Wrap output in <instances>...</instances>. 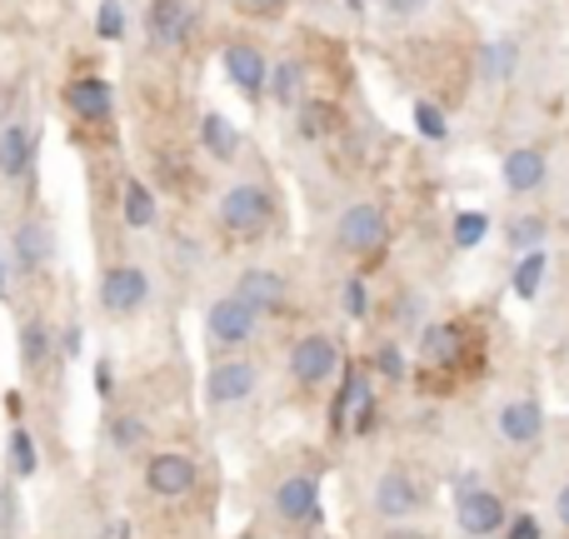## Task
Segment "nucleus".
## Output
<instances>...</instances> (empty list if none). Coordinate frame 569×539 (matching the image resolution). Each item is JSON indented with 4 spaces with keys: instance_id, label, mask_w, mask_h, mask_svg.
Segmentation results:
<instances>
[{
    "instance_id": "nucleus-1",
    "label": "nucleus",
    "mask_w": 569,
    "mask_h": 539,
    "mask_svg": "<svg viewBox=\"0 0 569 539\" xmlns=\"http://www.w3.org/2000/svg\"><path fill=\"white\" fill-rule=\"evenodd\" d=\"M220 226H226V236L236 240H256L270 230V220H276V200L266 196V186H256V180H240V186H230L226 196H220Z\"/></svg>"
},
{
    "instance_id": "nucleus-2",
    "label": "nucleus",
    "mask_w": 569,
    "mask_h": 539,
    "mask_svg": "<svg viewBox=\"0 0 569 539\" xmlns=\"http://www.w3.org/2000/svg\"><path fill=\"white\" fill-rule=\"evenodd\" d=\"M206 335L220 350H246L260 335V315L250 310L240 295H216V300L206 305Z\"/></svg>"
},
{
    "instance_id": "nucleus-3",
    "label": "nucleus",
    "mask_w": 569,
    "mask_h": 539,
    "mask_svg": "<svg viewBox=\"0 0 569 539\" xmlns=\"http://www.w3.org/2000/svg\"><path fill=\"white\" fill-rule=\"evenodd\" d=\"M290 375L305 385V390L330 385L335 375H340V345H335V335H325V330L300 335V340H295V350H290Z\"/></svg>"
},
{
    "instance_id": "nucleus-4",
    "label": "nucleus",
    "mask_w": 569,
    "mask_h": 539,
    "mask_svg": "<svg viewBox=\"0 0 569 539\" xmlns=\"http://www.w3.org/2000/svg\"><path fill=\"white\" fill-rule=\"evenodd\" d=\"M455 525H460L465 539H485V535H500L505 525H510V515H505V500L490 490V485H465L460 500H455Z\"/></svg>"
},
{
    "instance_id": "nucleus-5",
    "label": "nucleus",
    "mask_w": 569,
    "mask_h": 539,
    "mask_svg": "<svg viewBox=\"0 0 569 539\" xmlns=\"http://www.w3.org/2000/svg\"><path fill=\"white\" fill-rule=\"evenodd\" d=\"M335 240H340V250H350V256H375V250H385V240H390L385 210L370 206V200L345 206L340 226H335Z\"/></svg>"
},
{
    "instance_id": "nucleus-6",
    "label": "nucleus",
    "mask_w": 569,
    "mask_h": 539,
    "mask_svg": "<svg viewBox=\"0 0 569 539\" xmlns=\"http://www.w3.org/2000/svg\"><path fill=\"white\" fill-rule=\"evenodd\" d=\"M150 305V275L140 266H110L100 275V310L126 320V315H140Z\"/></svg>"
},
{
    "instance_id": "nucleus-7",
    "label": "nucleus",
    "mask_w": 569,
    "mask_h": 539,
    "mask_svg": "<svg viewBox=\"0 0 569 539\" xmlns=\"http://www.w3.org/2000/svg\"><path fill=\"white\" fill-rule=\"evenodd\" d=\"M256 390H260V365H250V360H220L206 370V405L210 410L246 405Z\"/></svg>"
},
{
    "instance_id": "nucleus-8",
    "label": "nucleus",
    "mask_w": 569,
    "mask_h": 539,
    "mask_svg": "<svg viewBox=\"0 0 569 539\" xmlns=\"http://www.w3.org/2000/svg\"><path fill=\"white\" fill-rule=\"evenodd\" d=\"M196 480H200V470L186 450H160L146 460V490L156 500H186L196 490Z\"/></svg>"
},
{
    "instance_id": "nucleus-9",
    "label": "nucleus",
    "mask_w": 569,
    "mask_h": 539,
    "mask_svg": "<svg viewBox=\"0 0 569 539\" xmlns=\"http://www.w3.org/2000/svg\"><path fill=\"white\" fill-rule=\"evenodd\" d=\"M236 295L266 320V315H280L284 305H290V280L276 275V270H266V266H250V270H240Z\"/></svg>"
},
{
    "instance_id": "nucleus-10",
    "label": "nucleus",
    "mask_w": 569,
    "mask_h": 539,
    "mask_svg": "<svg viewBox=\"0 0 569 539\" xmlns=\"http://www.w3.org/2000/svg\"><path fill=\"white\" fill-rule=\"evenodd\" d=\"M375 515H380V520H395V525H405V520H415V515H420V485L410 480V475L405 470H390V475H380V480H375Z\"/></svg>"
},
{
    "instance_id": "nucleus-11",
    "label": "nucleus",
    "mask_w": 569,
    "mask_h": 539,
    "mask_svg": "<svg viewBox=\"0 0 569 539\" xmlns=\"http://www.w3.org/2000/svg\"><path fill=\"white\" fill-rule=\"evenodd\" d=\"M276 515L284 525L320 520V480L315 475H284L276 485Z\"/></svg>"
},
{
    "instance_id": "nucleus-12",
    "label": "nucleus",
    "mask_w": 569,
    "mask_h": 539,
    "mask_svg": "<svg viewBox=\"0 0 569 539\" xmlns=\"http://www.w3.org/2000/svg\"><path fill=\"white\" fill-rule=\"evenodd\" d=\"M495 425H500V440L505 445H515V450H525V445H535L545 435V410H540V400H505L500 405V415H495Z\"/></svg>"
},
{
    "instance_id": "nucleus-13",
    "label": "nucleus",
    "mask_w": 569,
    "mask_h": 539,
    "mask_svg": "<svg viewBox=\"0 0 569 539\" xmlns=\"http://www.w3.org/2000/svg\"><path fill=\"white\" fill-rule=\"evenodd\" d=\"M500 176H505V190H510V196H535V190L545 186V176H550V160H545V150H535V146L510 150Z\"/></svg>"
},
{
    "instance_id": "nucleus-14",
    "label": "nucleus",
    "mask_w": 569,
    "mask_h": 539,
    "mask_svg": "<svg viewBox=\"0 0 569 539\" xmlns=\"http://www.w3.org/2000/svg\"><path fill=\"white\" fill-rule=\"evenodd\" d=\"M460 355H465V325L445 320V325H425L420 330V360L430 370H450V365H460Z\"/></svg>"
},
{
    "instance_id": "nucleus-15",
    "label": "nucleus",
    "mask_w": 569,
    "mask_h": 539,
    "mask_svg": "<svg viewBox=\"0 0 569 539\" xmlns=\"http://www.w3.org/2000/svg\"><path fill=\"white\" fill-rule=\"evenodd\" d=\"M226 76L236 80L246 96H266L270 86V66L266 56H260V46H246V40H236V46H226Z\"/></svg>"
},
{
    "instance_id": "nucleus-16",
    "label": "nucleus",
    "mask_w": 569,
    "mask_h": 539,
    "mask_svg": "<svg viewBox=\"0 0 569 539\" xmlns=\"http://www.w3.org/2000/svg\"><path fill=\"white\" fill-rule=\"evenodd\" d=\"M190 6L186 0H150V10H146V30H150V40L156 46H180V40L190 36Z\"/></svg>"
},
{
    "instance_id": "nucleus-17",
    "label": "nucleus",
    "mask_w": 569,
    "mask_h": 539,
    "mask_svg": "<svg viewBox=\"0 0 569 539\" xmlns=\"http://www.w3.org/2000/svg\"><path fill=\"white\" fill-rule=\"evenodd\" d=\"M10 256H16V266L26 275L50 266V256H56V236H50L46 220H26V226H16V236H10Z\"/></svg>"
},
{
    "instance_id": "nucleus-18",
    "label": "nucleus",
    "mask_w": 569,
    "mask_h": 539,
    "mask_svg": "<svg viewBox=\"0 0 569 539\" xmlns=\"http://www.w3.org/2000/svg\"><path fill=\"white\" fill-rule=\"evenodd\" d=\"M30 160H36V136L16 120L0 126V176L6 180H26L30 176Z\"/></svg>"
},
{
    "instance_id": "nucleus-19",
    "label": "nucleus",
    "mask_w": 569,
    "mask_h": 539,
    "mask_svg": "<svg viewBox=\"0 0 569 539\" xmlns=\"http://www.w3.org/2000/svg\"><path fill=\"white\" fill-rule=\"evenodd\" d=\"M66 106L76 110L80 120H110V110H116V96H110V86L106 80H96V76H86V80H70L66 86Z\"/></svg>"
},
{
    "instance_id": "nucleus-20",
    "label": "nucleus",
    "mask_w": 569,
    "mask_h": 539,
    "mask_svg": "<svg viewBox=\"0 0 569 539\" xmlns=\"http://www.w3.org/2000/svg\"><path fill=\"white\" fill-rule=\"evenodd\" d=\"M370 400H375V395H370V380H365L360 370H345V385H340V395H335V415H330V420H335V425H350Z\"/></svg>"
},
{
    "instance_id": "nucleus-21",
    "label": "nucleus",
    "mask_w": 569,
    "mask_h": 539,
    "mask_svg": "<svg viewBox=\"0 0 569 539\" xmlns=\"http://www.w3.org/2000/svg\"><path fill=\"white\" fill-rule=\"evenodd\" d=\"M270 100L276 106H305V66L300 60H280L276 70H270Z\"/></svg>"
},
{
    "instance_id": "nucleus-22",
    "label": "nucleus",
    "mask_w": 569,
    "mask_h": 539,
    "mask_svg": "<svg viewBox=\"0 0 569 539\" xmlns=\"http://www.w3.org/2000/svg\"><path fill=\"white\" fill-rule=\"evenodd\" d=\"M200 146H206L216 160H236V150H240V130L230 126L226 116H216V110H210V116L200 120Z\"/></svg>"
},
{
    "instance_id": "nucleus-23",
    "label": "nucleus",
    "mask_w": 569,
    "mask_h": 539,
    "mask_svg": "<svg viewBox=\"0 0 569 539\" xmlns=\"http://www.w3.org/2000/svg\"><path fill=\"white\" fill-rule=\"evenodd\" d=\"M120 210H126V226L130 230H150V226H156V196H150L140 180H126V200H120Z\"/></svg>"
},
{
    "instance_id": "nucleus-24",
    "label": "nucleus",
    "mask_w": 569,
    "mask_h": 539,
    "mask_svg": "<svg viewBox=\"0 0 569 539\" xmlns=\"http://www.w3.org/2000/svg\"><path fill=\"white\" fill-rule=\"evenodd\" d=\"M20 360H26L30 370H40V365L50 360V325L46 320H26V325H20Z\"/></svg>"
},
{
    "instance_id": "nucleus-25",
    "label": "nucleus",
    "mask_w": 569,
    "mask_h": 539,
    "mask_svg": "<svg viewBox=\"0 0 569 539\" xmlns=\"http://www.w3.org/2000/svg\"><path fill=\"white\" fill-rule=\"evenodd\" d=\"M545 285V250H530V256H520V266L510 275V290L520 295V300H535Z\"/></svg>"
},
{
    "instance_id": "nucleus-26",
    "label": "nucleus",
    "mask_w": 569,
    "mask_h": 539,
    "mask_svg": "<svg viewBox=\"0 0 569 539\" xmlns=\"http://www.w3.org/2000/svg\"><path fill=\"white\" fill-rule=\"evenodd\" d=\"M515 60H520V46H515V40H495V46H485V50H480L485 80H505V76L515 70Z\"/></svg>"
},
{
    "instance_id": "nucleus-27",
    "label": "nucleus",
    "mask_w": 569,
    "mask_h": 539,
    "mask_svg": "<svg viewBox=\"0 0 569 539\" xmlns=\"http://www.w3.org/2000/svg\"><path fill=\"white\" fill-rule=\"evenodd\" d=\"M485 236H490V216L485 210H460L455 216V246L460 250H475Z\"/></svg>"
},
{
    "instance_id": "nucleus-28",
    "label": "nucleus",
    "mask_w": 569,
    "mask_h": 539,
    "mask_svg": "<svg viewBox=\"0 0 569 539\" xmlns=\"http://www.w3.org/2000/svg\"><path fill=\"white\" fill-rule=\"evenodd\" d=\"M510 246H515V256H530V250H540V240H545V220L540 216H520V220H510Z\"/></svg>"
},
{
    "instance_id": "nucleus-29",
    "label": "nucleus",
    "mask_w": 569,
    "mask_h": 539,
    "mask_svg": "<svg viewBox=\"0 0 569 539\" xmlns=\"http://www.w3.org/2000/svg\"><path fill=\"white\" fill-rule=\"evenodd\" d=\"M146 420H136V415H116V420H110V445H116V450H140V445H146Z\"/></svg>"
},
{
    "instance_id": "nucleus-30",
    "label": "nucleus",
    "mask_w": 569,
    "mask_h": 539,
    "mask_svg": "<svg viewBox=\"0 0 569 539\" xmlns=\"http://www.w3.org/2000/svg\"><path fill=\"white\" fill-rule=\"evenodd\" d=\"M10 470H16L20 480L40 470V460H36V440H30V430H16V435H10Z\"/></svg>"
},
{
    "instance_id": "nucleus-31",
    "label": "nucleus",
    "mask_w": 569,
    "mask_h": 539,
    "mask_svg": "<svg viewBox=\"0 0 569 539\" xmlns=\"http://www.w3.org/2000/svg\"><path fill=\"white\" fill-rule=\"evenodd\" d=\"M96 30H100V40L126 36V0H106V6L96 10Z\"/></svg>"
},
{
    "instance_id": "nucleus-32",
    "label": "nucleus",
    "mask_w": 569,
    "mask_h": 539,
    "mask_svg": "<svg viewBox=\"0 0 569 539\" xmlns=\"http://www.w3.org/2000/svg\"><path fill=\"white\" fill-rule=\"evenodd\" d=\"M415 126H420L425 140H445V136H450V126H445V116L435 106H415Z\"/></svg>"
},
{
    "instance_id": "nucleus-33",
    "label": "nucleus",
    "mask_w": 569,
    "mask_h": 539,
    "mask_svg": "<svg viewBox=\"0 0 569 539\" xmlns=\"http://www.w3.org/2000/svg\"><path fill=\"white\" fill-rule=\"evenodd\" d=\"M345 315H350V320H365V315H370V285L365 280L345 285Z\"/></svg>"
},
{
    "instance_id": "nucleus-34",
    "label": "nucleus",
    "mask_w": 569,
    "mask_h": 539,
    "mask_svg": "<svg viewBox=\"0 0 569 539\" xmlns=\"http://www.w3.org/2000/svg\"><path fill=\"white\" fill-rule=\"evenodd\" d=\"M325 126H330V110H325V106H305L300 110V136L305 140H320Z\"/></svg>"
},
{
    "instance_id": "nucleus-35",
    "label": "nucleus",
    "mask_w": 569,
    "mask_h": 539,
    "mask_svg": "<svg viewBox=\"0 0 569 539\" xmlns=\"http://www.w3.org/2000/svg\"><path fill=\"white\" fill-rule=\"evenodd\" d=\"M10 530H16V490L0 480V539H10Z\"/></svg>"
},
{
    "instance_id": "nucleus-36",
    "label": "nucleus",
    "mask_w": 569,
    "mask_h": 539,
    "mask_svg": "<svg viewBox=\"0 0 569 539\" xmlns=\"http://www.w3.org/2000/svg\"><path fill=\"white\" fill-rule=\"evenodd\" d=\"M505 530H510L505 539H545V530H540V520H535V515H515Z\"/></svg>"
},
{
    "instance_id": "nucleus-37",
    "label": "nucleus",
    "mask_w": 569,
    "mask_h": 539,
    "mask_svg": "<svg viewBox=\"0 0 569 539\" xmlns=\"http://www.w3.org/2000/svg\"><path fill=\"white\" fill-rule=\"evenodd\" d=\"M375 365H380V375H390V380H405V360H400L395 345H385V350L375 355Z\"/></svg>"
},
{
    "instance_id": "nucleus-38",
    "label": "nucleus",
    "mask_w": 569,
    "mask_h": 539,
    "mask_svg": "<svg viewBox=\"0 0 569 539\" xmlns=\"http://www.w3.org/2000/svg\"><path fill=\"white\" fill-rule=\"evenodd\" d=\"M420 310H425V295H415V290H410V300L400 295V305H395V315H400V320H420Z\"/></svg>"
},
{
    "instance_id": "nucleus-39",
    "label": "nucleus",
    "mask_w": 569,
    "mask_h": 539,
    "mask_svg": "<svg viewBox=\"0 0 569 539\" xmlns=\"http://www.w3.org/2000/svg\"><path fill=\"white\" fill-rule=\"evenodd\" d=\"M96 390H100V395L116 390V375H110V360H100V365H96Z\"/></svg>"
},
{
    "instance_id": "nucleus-40",
    "label": "nucleus",
    "mask_w": 569,
    "mask_h": 539,
    "mask_svg": "<svg viewBox=\"0 0 569 539\" xmlns=\"http://www.w3.org/2000/svg\"><path fill=\"white\" fill-rule=\"evenodd\" d=\"M60 350H66V360H76V355H80V325H70V330H66V340H60Z\"/></svg>"
},
{
    "instance_id": "nucleus-41",
    "label": "nucleus",
    "mask_w": 569,
    "mask_h": 539,
    "mask_svg": "<svg viewBox=\"0 0 569 539\" xmlns=\"http://www.w3.org/2000/svg\"><path fill=\"white\" fill-rule=\"evenodd\" d=\"M555 520H560L565 530H569V485H565L560 495H555Z\"/></svg>"
},
{
    "instance_id": "nucleus-42",
    "label": "nucleus",
    "mask_w": 569,
    "mask_h": 539,
    "mask_svg": "<svg viewBox=\"0 0 569 539\" xmlns=\"http://www.w3.org/2000/svg\"><path fill=\"white\" fill-rule=\"evenodd\" d=\"M350 425H355V430H360V435H365V430H375V400H370V405H365V410H360V415H355V420H350Z\"/></svg>"
},
{
    "instance_id": "nucleus-43",
    "label": "nucleus",
    "mask_w": 569,
    "mask_h": 539,
    "mask_svg": "<svg viewBox=\"0 0 569 539\" xmlns=\"http://www.w3.org/2000/svg\"><path fill=\"white\" fill-rule=\"evenodd\" d=\"M425 0H390V16H415Z\"/></svg>"
},
{
    "instance_id": "nucleus-44",
    "label": "nucleus",
    "mask_w": 569,
    "mask_h": 539,
    "mask_svg": "<svg viewBox=\"0 0 569 539\" xmlns=\"http://www.w3.org/2000/svg\"><path fill=\"white\" fill-rule=\"evenodd\" d=\"M106 539H130V525H126V520H116V525L106 530Z\"/></svg>"
},
{
    "instance_id": "nucleus-45",
    "label": "nucleus",
    "mask_w": 569,
    "mask_h": 539,
    "mask_svg": "<svg viewBox=\"0 0 569 539\" xmlns=\"http://www.w3.org/2000/svg\"><path fill=\"white\" fill-rule=\"evenodd\" d=\"M246 6H256V10H276V6H284V0H246Z\"/></svg>"
},
{
    "instance_id": "nucleus-46",
    "label": "nucleus",
    "mask_w": 569,
    "mask_h": 539,
    "mask_svg": "<svg viewBox=\"0 0 569 539\" xmlns=\"http://www.w3.org/2000/svg\"><path fill=\"white\" fill-rule=\"evenodd\" d=\"M6 110H10V90H0V116H6Z\"/></svg>"
},
{
    "instance_id": "nucleus-47",
    "label": "nucleus",
    "mask_w": 569,
    "mask_h": 539,
    "mask_svg": "<svg viewBox=\"0 0 569 539\" xmlns=\"http://www.w3.org/2000/svg\"><path fill=\"white\" fill-rule=\"evenodd\" d=\"M350 6H365V0H350Z\"/></svg>"
},
{
    "instance_id": "nucleus-48",
    "label": "nucleus",
    "mask_w": 569,
    "mask_h": 539,
    "mask_svg": "<svg viewBox=\"0 0 569 539\" xmlns=\"http://www.w3.org/2000/svg\"><path fill=\"white\" fill-rule=\"evenodd\" d=\"M0 285H6V270H0Z\"/></svg>"
}]
</instances>
